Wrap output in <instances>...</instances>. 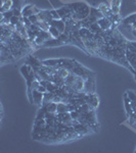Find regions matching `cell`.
Masks as SVG:
<instances>
[{"label":"cell","mask_w":136,"mask_h":153,"mask_svg":"<svg viewBox=\"0 0 136 153\" xmlns=\"http://www.w3.org/2000/svg\"><path fill=\"white\" fill-rule=\"evenodd\" d=\"M135 4H136V0H135Z\"/></svg>","instance_id":"cell-12"},{"label":"cell","mask_w":136,"mask_h":153,"mask_svg":"<svg viewBox=\"0 0 136 153\" xmlns=\"http://www.w3.org/2000/svg\"><path fill=\"white\" fill-rule=\"evenodd\" d=\"M63 112H70L68 108V104L64 102H61L58 104V110H56V113H63Z\"/></svg>","instance_id":"cell-8"},{"label":"cell","mask_w":136,"mask_h":153,"mask_svg":"<svg viewBox=\"0 0 136 153\" xmlns=\"http://www.w3.org/2000/svg\"><path fill=\"white\" fill-rule=\"evenodd\" d=\"M131 44H132V45L136 48V42H131Z\"/></svg>","instance_id":"cell-11"},{"label":"cell","mask_w":136,"mask_h":153,"mask_svg":"<svg viewBox=\"0 0 136 153\" xmlns=\"http://www.w3.org/2000/svg\"><path fill=\"white\" fill-rule=\"evenodd\" d=\"M48 33H49V35H50V37H51V40L58 39V38H59V36L61 35V32H59L58 30V28H55V27H53V26L50 27Z\"/></svg>","instance_id":"cell-6"},{"label":"cell","mask_w":136,"mask_h":153,"mask_svg":"<svg viewBox=\"0 0 136 153\" xmlns=\"http://www.w3.org/2000/svg\"><path fill=\"white\" fill-rule=\"evenodd\" d=\"M43 107H45V109L47 112L56 113V110H58V103L50 102V103H48V104H46L45 106H43Z\"/></svg>","instance_id":"cell-7"},{"label":"cell","mask_w":136,"mask_h":153,"mask_svg":"<svg viewBox=\"0 0 136 153\" xmlns=\"http://www.w3.org/2000/svg\"><path fill=\"white\" fill-rule=\"evenodd\" d=\"M121 3H122V0H111V5L110 6H121Z\"/></svg>","instance_id":"cell-9"},{"label":"cell","mask_w":136,"mask_h":153,"mask_svg":"<svg viewBox=\"0 0 136 153\" xmlns=\"http://www.w3.org/2000/svg\"><path fill=\"white\" fill-rule=\"evenodd\" d=\"M43 98H44V93L39 92L38 90H33L32 91V103L31 104H36L38 106H42V104H43Z\"/></svg>","instance_id":"cell-4"},{"label":"cell","mask_w":136,"mask_h":153,"mask_svg":"<svg viewBox=\"0 0 136 153\" xmlns=\"http://www.w3.org/2000/svg\"><path fill=\"white\" fill-rule=\"evenodd\" d=\"M84 99H85V102L87 103L88 105H90L91 107H93L95 109L96 107L99 104V99H98V96L95 94H85L84 96Z\"/></svg>","instance_id":"cell-3"},{"label":"cell","mask_w":136,"mask_h":153,"mask_svg":"<svg viewBox=\"0 0 136 153\" xmlns=\"http://www.w3.org/2000/svg\"><path fill=\"white\" fill-rule=\"evenodd\" d=\"M37 90H38L39 92H41V93H46V92H47V88H46L44 85H42V84H40V86H39V88L37 89Z\"/></svg>","instance_id":"cell-10"},{"label":"cell","mask_w":136,"mask_h":153,"mask_svg":"<svg viewBox=\"0 0 136 153\" xmlns=\"http://www.w3.org/2000/svg\"><path fill=\"white\" fill-rule=\"evenodd\" d=\"M41 10L38 9V7L35 5H32V4H29V5H26L23 7L22 9V16L24 18H29L31 16H34V14H38Z\"/></svg>","instance_id":"cell-2"},{"label":"cell","mask_w":136,"mask_h":153,"mask_svg":"<svg viewBox=\"0 0 136 153\" xmlns=\"http://www.w3.org/2000/svg\"><path fill=\"white\" fill-rule=\"evenodd\" d=\"M13 9V0H6L1 5V13Z\"/></svg>","instance_id":"cell-5"},{"label":"cell","mask_w":136,"mask_h":153,"mask_svg":"<svg viewBox=\"0 0 136 153\" xmlns=\"http://www.w3.org/2000/svg\"><path fill=\"white\" fill-rule=\"evenodd\" d=\"M96 90L95 84V76H89L85 80V88H84V93L85 94H94Z\"/></svg>","instance_id":"cell-1"}]
</instances>
